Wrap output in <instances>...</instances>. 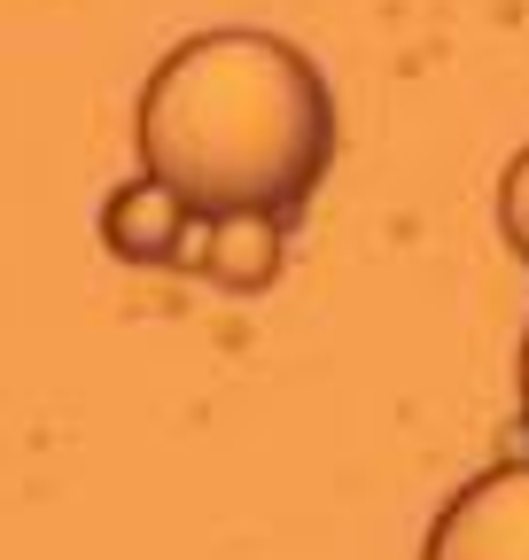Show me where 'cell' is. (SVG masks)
Listing matches in <instances>:
<instances>
[{
    "mask_svg": "<svg viewBox=\"0 0 529 560\" xmlns=\"http://www.w3.org/2000/svg\"><path fill=\"white\" fill-rule=\"evenodd\" d=\"M132 140L141 172L164 179L195 219H289L336 164V94L281 32L226 24L179 39L149 70Z\"/></svg>",
    "mask_w": 529,
    "mask_h": 560,
    "instance_id": "6da1fadb",
    "label": "cell"
},
{
    "mask_svg": "<svg viewBox=\"0 0 529 560\" xmlns=\"http://www.w3.org/2000/svg\"><path fill=\"white\" fill-rule=\"evenodd\" d=\"M421 560H529V459L475 475L436 514Z\"/></svg>",
    "mask_w": 529,
    "mask_h": 560,
    "instance_id": "7a4b0ae2",
    "label": "cell"
},
{
    "mask_svg": "<svg viewBox=\"0 0 529 560\" xmlns=\"http://www.w3.org/2000/svg\"><path fill=\"white\" fill-rule=\"evenodd\" d=\"M187 219L195 210L164 187V179H125L109 202H102V242H109V257H125V265H172L179 257V242H187Z\"/></svg>",
    "mask_w": 529,
    "mask_h": 560,
    "instance_id": "3957f363",
    "label": "cell"
},
{
    "mask_svg": "<svg viewBox=\"0 0 529 560\" xmlns=\"http://www.w3.org/2000/svg\"><path fill=\"white\" fill-rule=\"evenodd\" d=\"M289 265V226L281 219H264V210H234V219H211L203 234V280L226 296H257V289H273Z\"/></svg>",
    "mask_w": 529,
    "mask_h": 560,
    "instance_id": "277c9868",
    "label": "cell"
},
{
    "mask_svg": "<svg viewBox=\"0 0 529 560\" xmlns=\"http://www.w3.org/2000/svg\"><path fill=\"white\" fill-rule=\"evenodd\" d=\"M498 234H506V249L529 265V149L506 164V179H498Z\"/></svg>",
    "mask_w": 529,
    "mask_h": 560,
    "instance_id": "5b68a950",
    "label": "cell"
},
{
    "mask_svg": "<svg viewBox=\"0 0 529 560\" xmlns=\"http://www.w3.org/2000/svg\"><path fill=\"white\" fill-rule=\"evenodd\" d=\"M521 405H529V335H521Z\"/></svg>",
    "mask_w": 529,
    "mask_h": 560,
    "instance_id": "8992f818",
    "label": "cell"
}]
</instances>
